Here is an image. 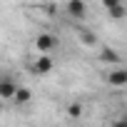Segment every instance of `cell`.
Instances as JSON below:
<instances>
[{"label":"cell","instance_id":"6da1fadb","mask_svg":"<svg viewBox=\"0 0 127 127\" xmlns=\"http://www.w3.org/2000/svg\"><path fill=\"white\" fill-rule=\"evenodd\" d=\"M35 47L40 50V55H50L55 47H57V37L52 32H40L35 37Z\"/></svg>","mask_w":127,"mask_h":127},{"label":"cell","instance_id":"7a4b0ae2","mask_svg":"<svg viewBox=\"0 0 127 127\" xmlns=\"http://www.w3.org/2000/svg\"><path fill=\"white\" fill-rule=\"evenodd\" d=\"M55 70V57L52 55H37L32 62V72L35 75H50Z\"/></svg>","mask_w":127,"mask_h":127},{"label":"cell","instance_id":"3957f363","mask_svg":"<svg viewBox=\"0 0 127 127\" xmlns=\"http://www.w3.org/2000/svg\"><path fill=\"white\" fill-rule=\"evenodd\" d=\"M102 5H105L110 20H125L127 18V5L122 3V0H105Z\"/></svg>","mask_w":127,"mask_h":127},{"label":"cell","instance_id":"277c9868","mask_svg":"<svg viewBox=\"0 0 127 127\" xmlns=\"http://www.w3.org/2000/svg\"><path fill=\"white\" fill-rule=\"evenodd\" d=\"M15 90H18L15 77H10V75H0V100H10V102H13Z\"/></svg>","mask_w":127,"mask_h":127},{"label":"cell","instance_id":"5b68a950","mask_svg":"<svg viewBox=\"0 0 127 127\" xmlns=\"http://www.w3.org/2000/svg\"><path fill=\"white\" fill-rule=\"evenodd\" d=\"M105 82L112 85V87H125L127 85V67H112L105 75Z\"/></svg>","mask_w":127,"mask_h":127},{"label":"cell","instance_id":"8992f818","mask_svg":"<svg viewBox=\"0 0 127 127\" xmlns=\"http://www.w3.org/2000/svg\"><path fill=\"white\" fill-rule=\"evenodd\" d=\"M100 62H105V65H112V67H120L122 55H120L115 47H102V50H100Z\"/></svg>","mask_w":127,"mask_h":127},{"label":"cell","instance_id":"52a82bcc","mask_svg":"<svg viewBox=\"0 0 127 127\" xmlns=\"http://www.w3.org/2000/svg\"><path fill=\"white\" fill-rule=\"evenodd\" d=\"M65 10H67V15H70L72 20H82L85 13H87V5L82 3V0H70V3L65 5Z\"/></svg>","mask_w":127,"mask_h":127},{"label":"cell","instance_id":"ba28073f","mask_svg":"<svg viewBox=\"0 0 127 127\" xmlns=\"http://www.w3.org/2000/svg\"><path fill=\"white\" fill-rule=\"evenodd\" d=\"M30 100H32V92H30V87H23V85H18L13 102H15V105H28Z\"/></svg>","mask_w":127,"mask_h":127},{"label":"cell","instance_id":"9c48e42d","mask_svg":"<svg viewBox=\"0 0 127 127\" xmlns=\"http://www.w3.org/2000/svg\"><path fill=\"white\" fill-rule=\"evenodd\" d=\"M80 40H82V45L92 47V45H97V32H92V30H80Z\"/></svg>","mask_w":127,"mask_h":127},{"label":"cell","instance_id":"30bf717a","mask_svg":"<svg viewBox=\"0 0 127 127\" xmlns=\"http://www.w3.org/2000/svg\"><path fill=\"white\" fill-rule=\"evenodd\" d=\"M82 112H85L82 102H70V105H67V115H70L72 120H80V117H82Z\"/></svg>","mask_w":127,"mask_h":127},{"label":"cell","instance_id":"8fae6325","mask_svg":"<svg viewBox=\"0 0 127 127\" xmlns=\"http://www.w3.org/2000/svg\"><path fill=\"white\" fill-rule=\"evenodd\" d=\"M110 127H127V115H122V117L112 120V125H110Z\"/></svg>","mask_w":127,"mask_h":127},{"label":"cell","instance_id":"7c38bea8","mask_svg":"<svg viewBox=\"0 0 127 127\" xmlns=\"http://www.w3.org/2000/svg\"><path fill=\"white\" fill-rule=\"evenodd\" d=\"M57 10H60L57 5H45V13H47V15H57Z\"/></svg>","mask_w":127,"mask_h":127}]
</instances>
